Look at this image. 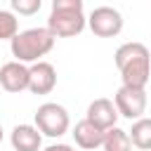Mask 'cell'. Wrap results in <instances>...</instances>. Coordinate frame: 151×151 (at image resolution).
<instances>
[{
  "mask_svg": "<svg viewBox=\"0 0 151 151\" xmlns=\"http://www.w3.org/2000/svg\"><path fill=\"white\" fill-rule=\"evenodd\" d=\"M116 66L120 71L123 85L144 90L151 78V54L142 42H125L116 50Z\"/></svg>",
  "mask_w": 151,
  "mask_h": 151,
  "instance_id": "6da1fadb",
  "label": "cell"
},
{
  "mask_svg": "<svg viewBox=\"0 0 151 151\" xmlns=\"http://www.w3.org/2000/svg\"><path fill=\"white\" fill-rule=\"evenodd\" d=\"M87 19L83 12V0H54L47 19V28L54 38H73L83 33Z\"/></svg>",
  "mask_w": 151,
  "mask_h": 151,
  "instance_id": "7a4b0ae2",
  "label": "cell"
},
{
  "mask_svg": "<svg viewBox=\"0 0 151 151\" xmlns=\"http://www.w3.org/2000/svg\"><path fill=\"white\" fill-rule=\"evenodd\" d=\"M54 35L50 33V28H28L17 33L9 40V50L14 61L19 64H38L40 57H45L52 47H54Z\"/></svg>",
  "mask_w": 151,
  "mask_h": 151,
  "instance_id": "3957f363",
  "label": "cell"
},
{
  "mask_svg": "<svg viewBox=\"0 0 151 151\" xmlns=\"http://www.w3.org/2000/svg\"><path fill=\"white\" fill-rule=\"evenodd\" d=\"M35 127L45 137H61L71 127L68 111L61 104H57V101H45L35 111Z\"/></svg>",
  "mask_w": 151,
  "mask_h": 151,
  "instance_id": "277c9868",
  "label": "cell"
},
{
  "mask_svg": "<svg viewBox=\"0 0 151 151\" xmlns=\"http://www.w3.org/2000/svg\"><path fill=\"white\" fill-rule=\"evenodd\" d=\"M87 26L97 38H113V35H118L123 31V14L116 7L101 5V7H94L90 12Z\"/></svg>",
  "mask_w": 151,
  "mask_h": 151,
  "instance_id": "5b68a950",
  "label": "cell"
},
{
  "mask_svg": "<svg viewBox=\"0 0 151 151\" xmlns=\"http://www.w3.org/2000/svg\"><path fill=\"white\" fill-rule=\"evenodd\" d=\"M146 90H139V87H127V85H120L116 97H113V104L118 109V116L127 118V120H139L144 118V111H146Z\"/></svg>",
  "mask_w": 151,
  "mask_h": 151,
  "instance_id": "8992f818",
  "label": "cell"
},
{
  "mask_svg": "<svg viewBox=\"0 0 151 151\" xmlns=\"http://www.w3.org/2000/svg\"><path fill=\"white\" fill-rule=\"evenodd\" d=\"M85 118H87L92 125H97L99 130L109 132L111 127H116V120H118V109H116V104H113L111 99L99 97V99H94V101L87 106Z\"/></svg>",
  "mask_w": 151,
  "mask_h": 151,
  "instance_id": "52a82bcc",
  "label": "cell"
},
{
  "mask_svg": "<svg viewBox=\"0 0 151 151\" xmlns=\"http://www.w3.org/2000/svg\"><path fill=\"white\" fill-rule=\"evenodd\" d=\"M0 87L19 94L24 90H28V66L19 64V61H7L0 66Z\"/></svg>",
  "mask_w": 151,
  "mask_h": 151,
  "instance_id": "ba28073f",
  "label": "cell"
},
{
  "mask_svg": "<svg viewBox=\"0 0 151 151\" xmlns=\"http://www.w3.org/2000/svg\"><path fill=\"white\" fill-rule=\"evenodd\" d=\"M57 85V71L50 61H38L28 68V90L33 94H50Z\"/></svg>",
  "mask_w": 151,
  "mask_h": 151,
  "instance_id": "9c48e42d",
  "label": "cell"
},
{
  "mask_svg": "<svg viewBox=\"0 0 151 151\" xmlns=\"http://www.w3.org/2000/svg\"><path fill=\"white\" fill-rule=\"evenodd\" d=\"M9 142L14 146V151H40L42 146V134L35 125H17L9 134Z\"/></svg>",
  "mask_w": 151,
  "mask_h": 151,
  "instance_id": "30bf717a",
  "label": "cell"
},
{
  "mask_svg": "<svg viewBox=\"0 0 151 151\" xmlns=\"http://www.w3.org/2000/svg\"><path fill=\"white\" fill-rule=\"evenodd\" d=\"M71 134H73L76 144H78L80 149H85V151H92V149L101 146V144H104V137H106V132L99 130L97 125H92L87 118H83L80 123H76V127H73Z\"/></svg>",
  "mask_w": 151,
  "mask_h": 151,
  "instance_id": "8fae6325",
  "label": "cell"
},
{
  "mask_svg": "<svg viewBox=\"0 0 151 151\" xmlns=\"http://www.w3.org/2000/svg\"><path fill=\"white\" fill-rule=\"evenodd\" d=\"M132 146L142 151H151V118H139L132 123V130H127Z\"/></svg>",
  "mask_w": 151,
  "mask_h": 151,
  "instance_id": "7c38bea8",
  "label": "cell"
},
{
  "mask_svg": "<svg viewBox=\"0 0 151 151\" xmlns=\"http://www.w3.org/2000/svg\"><path fill=\"white\" fill-rule=\"evenodd\" d=\"M104 151H132V142H130V134L127 130H120L118 125L111 127L104 137V144H101Z\"/></svg>",
  "mask_w": 151,
  "mask_h": 151,
  "instance_id": "4fadbf2b",
  "label": "cell"
},
{
  "mask_svg": "<svg viewBox=\"0 0 151 151\" xmlns=\"http://www.w3.org/2000/svg\"><path fill=\"white\" fill-rule=\"evenodd\" d=\"M19 33V19L9 9H0V40H12Z\"/></svg>",
  "mask_w": 151,
  "mask_h": 151,
  "instance_id": "5bb4252c",
  "label": "cell"
},
{
  "mask_svg": "<svg viewBox=\"0 0 151 151\" xmlns=\"http://www.w3.org/2000/svg\"><path fill=\"white\" fill-rule=\"evenodd\" d=\"M40 7H42L40 0H12L9 2V12L24 14V17H31V14L40 12Z\"/></svg>",
  "mask_w": 151,
  "mask_h": 151,
  "instance_id": "9a60e30c",
  "label": "cell"
},
{
  "mask_svg": "<svg viewBox=\"0 0 151 151\" xmlns=\"http://www.w3.org/2000/svg\"><path fill=\"white\" fill-rule=\"evenodd\" d=\"M42 151H76V149L68 146V144H50V146L42 149Z\"/></svg>",
  "mask_w": 151,
  "mask_h": 151,
  "instance_id": "2e32d148",
  "label": "cell"
},
{
  "mask_svg": "<svg viewBox=\"0 0 151 151\" xmlns=\"http://www.w3.org/2000/svg\"><path fill=\"white\" fill-rule=\"evenodd\" d=\"M2 137H5V132H2V125H0V144H2Z\"/></svg>",
  "mask_w": 151,
  "mask_h": 151,
  "instance_id": "e0dca14e",
  "label": "cell"
}]
</instances>
